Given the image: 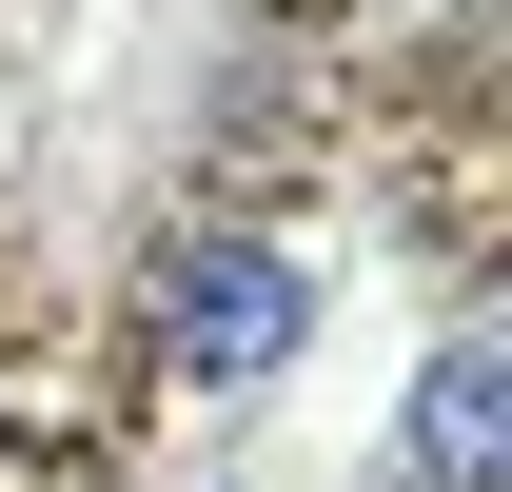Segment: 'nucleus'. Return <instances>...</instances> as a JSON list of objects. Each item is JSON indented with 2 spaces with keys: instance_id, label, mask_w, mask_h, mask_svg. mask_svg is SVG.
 I'll list each match as a JSON object with an SVG mask.
<instances>
[{
  "instance_id": "obj_1",
  "label": "nucleus",
  "mask_w": 512,
  "mask_h": 492,
  "mask_svg": "<svg viewBox=\"0 0 512 492\" xmlns=\"http://www.w3.org/2000/svg\"><path fill=\"white\" fill-rule=\"evenodd\" d=\"M158 335H178L197 374H296V335H316V276L276 237H197L178 276H158Z\"/></svg>"
},
{
  "instance_id": "obj_2",
  "label": "nucleus",
  "mask_w": 512,
  "mask_h": 492,
  "mask_svg": "<svg viewBox=\"0 0 512 492\" xmlns=\"http://www.w3.org/2000/svg\"><path fill=\"white\" fill-rule=\"evenodd\" d=\"M414 492H512V335L493 315L434 335V374H414Z\"/></svg>"
}]
</instances>
